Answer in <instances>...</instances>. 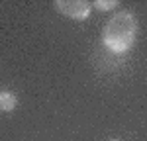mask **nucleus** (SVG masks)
<instances>
[{
  "label": "nucleus",
  "instance_id": "obj_4",
  "mask_svg": "<svg viewBox=\"0 0 147 141\" xmlns=\"http://www.w3.org/2000/svg\"><path fill=\"white\" fill-rule=\"evenodd\" d=\"M116 6H118V0H94L92 2V8H96L100 12H110Z\"/></svg>",
  "mask_w": 147,
  "mask_h": 141
},
{
  "label": "nucleus",
  "instance_id": "obj_3",
  "mask_svg": "<svg viewBox=\"0 0 147 141\" xmlns=\"http://www.w3.org/2000/svg\"><path fill=\"white\" fill-rule=\"evenodd\" d=\"M18 106L16 94L10 90H0V112H12Z\"/></svg>",
  "mask_w": 147,
  "mask_h": 141
},
{
  "label": "nucleus",
  "instance_id": "obj_2",
  "mask_svg": "<svg viewBox=\"0 0 147 141\" xmlns=\"http://www.w3.org/2000/svg\"><path fill=\"white\" fill-rule=\"evenodd\" d=\"M55 10L63 16H67L71 20H77V22H84L88 16H90V4L84 2V0H55L53 2Z\"/></svg>",
  "mask_w": 147,
  "mask_h": 141
},
{
  "label": "nucleus",
  "instance_id": "obj_1",
  "mask_svg": "<svg viewBox=\"0 0 147 141\" xmlns=\"http://www.w3.org/2000/svg\"><path fill=\"white\" fill-rule=\"evenodd\" d=\"M137 37V18L131 12H118L108 20L104 32H102V41L112 53H127Z\"/></svg>",
  "mask_w": 147,
  "mask_h": 141
},
{
  "label": "nucleus",
  "instance_id": "obj_5",
  "mask_svg": "<svg viewBox=\"0 0 147 141\" xmlns=\"http://www.w3.org/2000/svg\"><path fill=\"white\" fill-rule=\"evenodd\" d=\"M110 141H118V139H110Z\"/></svg>",
  "mask_w": 147,
  "mask_h": 141
}]
</instances>
